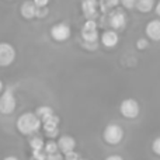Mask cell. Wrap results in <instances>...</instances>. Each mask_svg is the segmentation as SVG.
<instances>
[{"mask_svg": "<svg viewBox=\"0 0 160 160\" xmlns=\"http://www.w3.org/2000/svg\"><path fill=\"white\" fill-rule=\"evenodd\" d=\"M41 128V119L34 112H24L17 119V129L22 135H32Z\"/></svg>", "mask_w": 160, "mask_h": 160, "instance_id": "1", "label": "cell"}, {"mask_svg": "<svg viewBox=\"0 0 160 160\" xmlns=\"http://www.w3.org/2000/svg\"><path fill=\"white\" fill-rule=\"evenodd\" d=\"M102 138H104L105 143L111 145V146H115L124 138V129L119 127L118 124H110L105 127L104 133H102Z\"/></svg>", "mask_w": 160, "mask_h": 160, "instance_id": "2", "label": "cell"}, {"mask_svg": "<svg viewBox=\"0 0 160 160\" xmlns=\"http://www.w3.org/2000/svg\"><path fill=\"white\" fill-rule=\"evenodd\" d=\"M119 112L125 117V118H136L141 112V107H139V102L133 98H127L121 102L119 105Z\"/></svg>", "mask_w": 160, "mask_h": 160, "instance_id": "3", "label": "cell"}, {"mask_svg": "<svg viewBox=\"0 0 160 160\" xmlns=\"http://www.w3.org/2000/svg\"><path fill=\"white\" fill-rule=\"evenodd\" d=\"M16 59V49L7 42H0V68H7Z\"/></svg>", "mask_w": 160, "mask_h": 160, "instance_id": "4", "label": "cell"}, {"mask_svg": "<svg viewBox=\"0 0 160 160\" xmlns=\"http://www.w3.org/2000/svg\"><path fill=\"white\" fill-rule=\"evenodd\" d=\"M14 110H16V97L11 90H6L0 97V112L8 115Z\"/></svg>", "mask_w": 160, "mask_h": 160, "instance_id": "5", "label": "cell"}, {"mask_svg": "<svg viewBox=\"0 0 160 160\" xmlns=\"http://www.w3.org/2000/svg\"><path fill=\"white\" fill-rule=\"evenodd\" d=\"M82 37L86 42H94L98 39V31H97V24L94 20H87L82 28Z\"/></svg>", "mask_w": 160, "mask_h": 160, "instance_id": "6", "label": "cell"}, {"mask_svg": "<svg viewBox=\"0 0 160 160\" xmlns=\"http://www.w3.org/2000/svg\"><path fill=\"white\" fill-rule=\"evenodd\" d=\"M51 37L55 39L56 42H63L70 37V28L65 22H59V24L52 25L51 28Z\"/></svg>", "mask_w": 160, "mask_h": 160, "instance_id": "7", "label": "cell"}, {"mask_svg": "<svg viewBox=\"0 0 160 160\" xmlns=\"http://www.w3.org/2000/svg\"><path fill=\"white\" fill-rule=\"evenodd\" d=\"M44 122V131L45 135L49 138H55L58 135V125H59V118L55 114H51L49 117H47L45 119H42Z\"/></svg>", "mask_w": 160, "mask_h": 160, "instance_id": "8", "label": "cell"}, {"mask_svg": "<svg viewBox=\"0 0 160 160\" xmlns=\"http://www.w3.org/2000/svg\"><path fill=\"white\" fill-rule=\"evenodd\" d=\"M108 21H110L111 28L118 31V30H122L125 27V24H127V16H125V13L122 10L117 8V10H114L110 14V20Z\"/></svg>", "mask_w": 160, "mask_h": 160, "instance_id": "9", "label": "cell"}, {"mask_svg": "<svg viewBox=\"0 0 160 160\" xmlns=\"http://www.w3.org/2000/svg\"><path fill=\"white\" fill-rule=\"evenodd\" d=\"M82 10L87 20H94L98 14V2L97 0H83Z\"/></svg>", "mask_w": 160, "mask_h": 160, "instance_id": "10", "label": "cell"}, {"mask_svg": "<svg viewBox=\"0 0 160 160\" xmlns=\"http://www.w3.org/2000/svg\"><path fill=\"white\" fill-rule=\"evenodd\" d=\"M146 37L152 41H160V20H152L145 27Z\"/></svg>", "mask_w": 160, "mask_h": 160, "instance_id": "11", "label": "cell"}, {"mask_svg": "<svg viewBox=\"0 0 160 160\" xmlns=\"http://www.w3.org/2000/svg\"><path fill=\"white\" fill-rule=\"evenodd\" d=\"M58 148H59V150H61L63 155H65V153H68V152L75 150V148H76L75 138H72V136H69V135L61 136V138H59V141H58Z\"/></svg>", "mask_w": 160, "mask_h": 160, "instance_id": "12", "label": "cell"}, {"mask_svg": "<svg viewBox=\"0 0 160 160\" xmlns=\"http://www.w3.org/2000/svg\"><path fill=\"white\" fill-rule=\"evenodd\" d=\"M118 41H119L118 34H117V31H114V30L104 31L101 35V44L104 45L105 48H114L117 44H118Z\"/></svg>", "mask_w": 160, "mask_h": 160, "instance_id": "13", "label": "cell"}, {"mask_svg": "<svg viewBox=\"0 0 160 160\" xmlns=\"http://www.w3.org/2000/svg\"><path fill=\"white\" fill-rule=\"evenodd\" d=\"M20 11H21V16L24 17V18L30 20V18H34V17L37 16V6L34 2H24L21 6V8H20Z\"/></svg>", "mask_w": 160, "mask_h": 160, "instance_id": "14", "label": "cell"}, {"mask_svg": "<svg viewBox=\"0 0 160 160\" xmlns=\"http://www.w3.org/2000/svg\"><path fill=\"white\" fill-rule=\"evenodd\" d=\"M155 7V0H136L135 8L141 13H149Z\"/></svg>", "mask_w": 160, "mask_h": 160, "instance_id": "15", "label": "cell"}, {"mask_svg": "<svg viewBox=\"0 0 160 160\" xmlns=\"http://www.w3.org/2000/svg\"><path fill=\"white\" fill-rule=\"evenodd\" d=\"M118 3H119V0H100L98 6H100V8H101V11L105 13V11H108L110 8L117 7Z\"/></svg>", "mask_w": 160, "mask_h": 160, "instance_id": "16", "label": "cell"}, {"mask_svg": "<svg viewBox=\"0 0 160 160\" xmlns=\"http://www.w3.org/2000/svg\"><path fill=\"white\" fill-rule=\"evenodd\" d=\"M37 115H38V118L41 119H45L47 117H49L51 114H53V111H52V108L51 107H48V105H42V107H38V110H37Z\"/></svg>", "mask_w": 160, "mask_h": 160, "instance_id": "17", "label": "cell"}, {"mask_svg": "<svg viewBox=\"0 0 160 160\" xmlns=\"http://www.w3.org/2000/svg\"><path fill=\"white\" fill-rule=\"evenodd\" d=\"M30 146L32 150L44 149V141H42V138H39V136H32L30 141Z\"/></svg>", "mask_w": 160, "mask_h": 160, "instance_id": "18", "label": "cell"}, {"mask_svg": "<svg viewBox=\"0 0 160 160\" xmlns=\"http://www.w3.org/2000/svg\"><path fill=\"white\" fill-rule=\"evenodd\" d=\"M44 150L47 155H52V153H56L59 150L58 148V142H53V141H49L44 145Z\"/></svg>", "mask_w": 160, "mask_h": 160, "instance_id": "19", "label": "cell"}, {"mask_svg": "<svg viewBox=\"0 0 160 160\" xmlns=\"http://www.w3.org/2000/svg\"><path fill=\"white\" fill-rule=\"evenodd\" d=\"M119 3H121V4L124 6V8L132 10V8H135V3H136V0H119Z\"/></svg>", "mask_w": 160, "mask_h": 160, "instance_id": "20", "label": "cell"}, {"mask_svg": "<svg viewBox=\"0 0 160 160\" xmlns=\"http://www.w3.org/2000/svg\"><path fill=\"white\" fill-rule=\"evenodd\" d=\"M148 45H149V42H148V39H146V38H139L138 41H136V48H138L139 51L146 49Z\"/></svg>", "mask_w": 160, "mask_h": 160, "instance_id": "21", "label": "cell"}, {"mask_svg": "<svg viewBox=\"0 0 160 160\" xmlns=\"http://www.w3.org/2000/svg\"><path fill=\"white\" fill-rule=\"evenodd\" d=\"M152 150L156 153L158 156H160V136H158V138L153 141L152 143Z\"/></svg>", "mask_w": 160, "mask_h": 160, "instance_id": "22", "label": "cell"}, {"mask_svg": "<svg viewBox=\"0 0 160 160\" xmlns=\"http://www.w3.org/2000/svg\"><path fill=\"white\" fill-rule=\"evenodd\" d=\"M65 160H80V156H79V153L72 150V152L65 153Z\"/></svg>", "mask_w": 160, "mask_h": 160, "instance_id": "23", "label": "cell"}, {"mask_svg": "<svg viewBox=\"0 0 160 160\" xmlns=\"http://www.w3.org/2000/svg\"><path fill=\"white\" fill-rule=\"evenodd\" d=\"M47 14H48L47 6H45V7H37V16L35 17H39V18H42V17H45Z\"/></svg>", "mask_w": 160, "mask_h": 160, "instance_id": "24", "label": "cell"}, {"mask_svg": "<svg viewBox=\"0 0 160 160\" xmlns=\"http://www.w3.org/2000/svg\"><path fill=\"white\" fill-rule=\"evenodd\" d=\"M45 160H63V156L59 152H56V153H52V155H47Z\"/></svg>", "mask_w": 160, "mask_h": 160, "instance_id": "25", "label": "cell"}, {"mask_svg": "<svg viewBox=\"0 0 160 160\" xmlns=\"http://www.w3.org/2000/svg\"><path fill=\"white\" fill-rule=\"evenodd\" d=\"M34 3H35L37 7H45V6L49 3V0H32Z\"/></svg>", "mask_w": 160, "mask_h": 160, "instance_id": "26", "label": "cell"}, {"mask_svg": "<svg viewBox=\"0 0 160 160\" xmlns=\"http://www.w3.org/2000/svg\"><path fill=\"white\" fill-rule=\"evenodd\" d=\"M105 160H124V159H122L119 155H111V156H108Z\"/></svg>", "mask_w": 160, "mask_h": 160, "instance_id": "27", "label": "cell"}, {"mask_svg": "<svg viewBox=\"0 0 160 160\" xmlns=\"http://www.w3.org/2000/svg\"><path fill=\"white\" fill-rule=\"evenodd\" d=\"M155 11H156V14H158V16L160 17V2H159L156 6H155Z\"/></svg>", "mask_w": 160, "mask_h": 160, "instance_id": "28", "label": "cell"}, {"mask_svg": "<svg viewBox=\"0 0 160 160\" xmlns=\"http://www.w3.org/2000/svg\"><path fill=\"white\" fill-rule=\"evenodd\" d=\"M3 160H18V158H16V156H13V155H10V156H6Z\"/></svg>", "mask_w": 160, "mask_h": 160, "instance_id": "29", "label": "cell"}, {"mask_svg": "<svg viewBox=\"0 0 160 160\" xmlns=\"http://www.w3.org/2000/svg\"><path fill=\"white\" fill-rule=\"evenodd\" d=\"M2 90H3V83H2V80H0V93H2Z\"/></svg>", "mask_w": 160, "mask_h": 160, "instance_id": "30", "label": "cell"}, {"mask_svg": "<svg viewBox=\"0 0 160 160\" xmlns=\"http://www.w3.org/2000/svg\"><path fill=\"white\" fill-rule=\"evenodd\" d=\"M83 160H84V159H83Z\"/></svg>", "mask_w": 160, "mask_h": 160, "instance_id": "31", "label": "cell"}]
</instances>
